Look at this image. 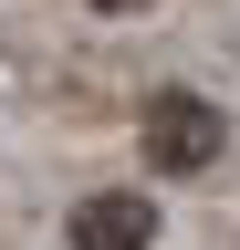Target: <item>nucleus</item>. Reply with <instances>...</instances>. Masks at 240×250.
I'll return each mask as SVG.
<instances>
[{"label":"nucleus","instance_id":"obj_1","mask_svg":"<svg viewBox=\"0 0 240 250\" xmlns=\"http://www.w3.org/2000/svg\"><path fill=\"white\" fill-rule=\"evenodd\" d=\"M219 146H230V125H219L209 94H157V104H146V167L198 177V167H219Z\"/></svg>","mask_w":240,"mask_h":250},{"label":"nucleus","instance_id":"obj_2","mask_svg":"<svg viewBox=\"0 0 240 250\" xmlns=\"http://www.w3.org/2000/svg\"><path fill=\"white\" fill-rule=\"evenodd\" d=\"M157 240V198L146 188H105V198L73 208V250H146Z\"/></svg>","mask_w":240,"mask_h":250},{"label":"nucleus","instance_id":"obj_3","mask_svg":"<svg viewBox=\"0 0 240 250\" xmlns=\"http://www.w3.org/2000/svg\"><path fill=\"white\" fill-rule=\"evenodd\" d=\"M84 11H146V0H84Z\"/></svg>","mask_w":240,"mask_h":250}]
</instances>
